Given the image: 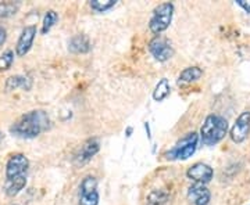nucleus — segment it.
Masks as SVG:
<instances>
[{
  "label": "nucleus",
  "instance_id": "b1692460",
  "mask_svg": "<svg viewBox=\"0 0 250 205\" xmlns=\"http://www.w3.org/2000/svg\"><path fill=\"white\" fill-rule=\"evenodd\" d=\"M6 37H7V32H6V29H4L3 27H0V47L4 45Z\"/></svg>",
  "mask_w": 250,
  "mask_h": 205
},
{
  "label": "nucleus",
  "instance_id": "aec40b11",
  "mask_svg": "<svg viewBox=\"0 0 250 205\" xmlns=\"http://www.w3.org/2000/svg\"><path fill=\"white\" fill-rule=\"evenodd\" d=\"M57 19H59V16H57L56 11L49 10V11L46 13L45 18H43V22H42V34H43V35L47 34V32L54 27V24L57 22Z\"/></svg>",
  "mask_w": 250,
  "mask_h": 205
},
{
  "label": "nucleus",
  "instance_id": "9b49d317",
  "mask_svg": "<svg viewBox=\"0 0 250 205\" xmlns=\"http://www.w3.org/2000/svg\"><path fill=\"white\" fill-rule=\"evenodd\" d=\"M188 198L195 205H208L211 194L205 185H192L188 188Z\"/></svg>",
  "mask_w": 250,
  "mask_h": 205
},
{
  "label": "nucleus",
  "instance_id": "393cba45",
  "mask_svg": "<svg viewBox=\"0 0 250 205\" xmlns=\"http://www.w3.org/2000/svg\"><path fill=\"white\" fill-rule=\"evenodd\" d=\"M0 139H1V133H0Z\"/></svg>",
  "mask_w": 250,
  "mask_h": 205
},
{
  "label": "nucleus",
  "instance_id": "f3484780",
  "mask_svg": "<svg viewBox=\"0 0 250 205\" xmlns=\"http://www.w3.org/2000/svg\"><path fill=\"white\" fill-rule=\"evenodd\" d=\"M168 200V193L166 190H153L147 197L146 205H166Z\"/></svg>",
  "mask_w": 250,
  "mask_h": 205
},
{
  "label": "nucleus",
  "instance_id": "5701e85b",
  "mask_svg": "<svg viewBox=\"0 0 250 205\" xmlns=\"http://www.w3.org/2000/svg\"><path fill=\"white\" fill-rule=\"evenodd\" d=\"M238 6H241L242 9L245 10L248 14L250 13V0H236Z\"/></svg>",
  "mask_w": 250,
  "mask_h": 205
},
{
  "label": "nucleus",
  "instance_id": "a878e982",
  "mask_svg": "<svg viewBox=\"0 0 250 205\" xmlns=\"http://www.w3.org/2000/svg\"><path fill=\"white\" fill-rule=\"evenodd\" d=\"M14 205H17V204H14Z\"/></svg>",
  "mask_w": 250,
  "mask_h": 205
},
{
  "label": "nucleus",
  "instance_id": "2eb2a0df",
  "mask_svg": "<svg viewBox=\"0 0 250 205\" xmlns=\"http://www.w3.org/2000/svg\"><path fill=\"white\" fill-rule=\"evenodd\" d=\"M170 82H168L167 78H163V79L156 85L154 90H153V100H154V101H164L166 98L170 96Z\"/></svg>",
  "mask_w": 250,
  "mask_h": 205
},
{
  "label": "nucleus",
  "instance_id": "39448f33",
  "mask_svg": "<svg viewBox=\"0 0 250 205\" xmlns=\"http://www.w3.org/2000/svg\"><path fill=\"white\" fill-rule=\"evenodd\" d=\"M149 52L157 61L164 63L174 56V47L167 37L157 35L149 42Z\"/></svg>",
  "mask_w": 250,
  "mask_h": 205
},
{
  "label": "nucleus",
  "instance_id": "ddd939ff",
  "mask_svg": "<svg viewBox=\"0 0 250 205\" xmlns=\"http://www.w3.org/2000/svg\"><path fill=\"white\" fill-rule=\"evenodd\" d=\"M68 50L72 53H88L90 50L89 39L85 35H75L70 39Z\"/></svg>",
  "mask_w": 250,
  "mask_h": 205
},
{
  "label": "nucleus",
  "instance_id": "4be33fe9",
  "mask_svg": "<svg viewBox=\"0 0 250 205\" xmlns=\"http://www.w3.org/2000/svg\"><path fill=\"white\" fill-rule=\"evenodd\" d=\"M18 6L14 3H0V17H10L16 14Z\"/></svg>",
  "mask_w": 250,
  "mask_h": 205
},
{
  "label": "nucleus",
  "instance_id": "1a4fd4ad",
  "mask_svg": "<svg viewBox=\"0 0 250 205\" xmlns=\"http://www.w3.org/2000/svg\"><path fill=\"white\" fill-rule=\"evenodd\" d=\"M213 168L207 164H203V162H197L195 165H192L189 169L187 170V176L190 180L196 182L199 185H206L208 183L211 179H213Z\"/></svg>",
  "mask_w": 250,
  "mask_h": 205
},
{
  "label": "nucleus",
  "instance_id": "9d476101",
  "mask_svg": "<svg viewBox=\"0 0 250 205\" xmlns=\"http://www.w3.org/2000/svg\"><path fill=\"white\" fill-rule=\"evenodd\" d=\"M36 35V27L35 25H29L22 29L21 35L18 37L17 46H16V53L18 57H22L29 52L31 46L34 43V39Z\"/></svg>",
  "mask_w": 250,
  "mask_h": 205
},
{
  "label": "nucleus",
  "instance_id": "20e7f679",
  "mask_svg": "<svg viewBox=\"0 0 250 205\" xmlns=\"http://www.w3.org/2000/svg\"><path fill=\"white\" fill-rule=\"evenodd\" d=\"M174 16V4L172 3H161L153 10L152 18L149 21V28L153 34L160 35L166 29H168Z\"/></svg>",
  "mask_w": 250,
  "mask_h": 205
},
{
  "label": "nucleus",
  "instance_id": "f8f14e48",
  "mask_svg": "<svg viewBox=\"0 0 250 205\" xmlns=\"http://www.w3.org/2000/svg\"><path fill=\"white\" fill-rule=\"evenodd\" d=\"M100 150V143H99L98 139H89V140H86V142L82 144V147H81L80 152H78V155H77V162L78 164H86L88 161H90Z\"/></svg>",
  "mask_w": 250,
  "mask_h": 205
},
{
  "label": "nucleus",
  "instance_id": "412c9836",
  "mask_svg": "<svg viewBox=\"0 0 250 205\" xmlns=\"http://www.w3.org/2000/svg\"><path fill=\"white\" fill-rule=\"evenodd\" d=\"M13 61H14V53L11 50H6L4 53L0 56V71L9 70Z\"/></svg>",
  "mask_w": 250,
  "mask_h": 205
},
{
  "label": "nucleus",
  "instance_id": "f03ea898",
  "mask_svg": "<svg viewBox=\"0 0 250 205\" xmlns=\"http://www.w3.org/2000/svg\"><path fill=\"white\" fill-rule=\"evenodd\" d=\"M228 132V122L221 115H208L200 128L202 143L206 146H214L225 137Z\"/></svg>",
  "mask_w": 250,
  "mask_h": 205
},
{
  "label": "nucleus",
  "instance_id": "7ed1b4c3",
  "mask_svg": "<svg viewBox=\"0 0 250 205\" xmlns=\"http://www.w3.org/2000/svg\"><path fill=\"white\" fill-rule=\"evenodd\" d=\"M197 142H199V136L196 132L187 133L175 143V146L166 154V157L171 161L188 160L193 155V152L196 151Z\"/></svg>",
  "mask_w": 250,
  "mask_h": 205
},
{
  "label": "nucleus",
  "instance_id": "0eeeda50",
  "mask_svg": "<svg viewBox=\"0 0 250 205\" xmlns=\"http://www.w3.org/2000/svg\"><path fill=\"white\" fill-rule=\"evenodd\" d=\"M250 132V111H243L236 118L232 129H231V139L233 143H242L246 140Z\"/></svg>",
  "mask_w": 250,
  "mask_h": 205
},
{
  "label": "nucleus",
  "instance_id": "f257e3e1",
  "mask_svg": "<svg viewBox=\"0 0 250 205\" xmlns=\"http://www.w3.org/2000/svg\"><path fill=\"white\" fill-rule=\"evenodd\" d=\"M49 124L50 121L45 111H29L10 128V132L22 139H34L45 132L49 128Z\"/></svg>",
  "mask_w": 250,
  "mask_h": 205
},
{
  "label": "nucleus",
  "instance_id": "4468645a",
  "mask_svg": "<svg viewBox=\"0 0 250 205\" xmlns=\"http://www.w3.org/2000/svg\"><path fill=\"white\" fill-rule=\"evenodd\" d=\"M27 185V178L25 176H18V178L9 179L4 183V191L9 197L17 196L18 193L25 187Z\"/></svg>",
  "mask_w": 250,
  "mask_h": 205
},
{
  "label": "nucleus",
  "instance_id": "dca6fc26",
  "mask_svg": "<svg viewBox=\"0 0 250 205\" xmlns=\"http://www.w3.org/2000/svg\"><path fill=\"white\" fill-rule=\"evenodd\" d=\"M202 75L203 71L199 67H188L179 74V82H185V83L196 82L202 78Z\"/></svg>",
  "mask_w": 250,
  "mask_h": 205
},
{
  "label": "nucleus",
  "instance_id": "423d86ee",
  "mask_svg": "<svg viewBox=\"0 0 250 205\" xmlns=\"http://www.w3.org/2000/svg\"><path fill=\"white\" fill-rule=\"evenodd\" d=\"M80 191V205H98L99 191L98 180L95 176L88 175L81 182Z\"/></svg>",
  "mask_w": 250,
  "mask_h": 205
},
{
  "label": "nucleus",
  "instance_id": "6e6552de",
  "mask_svg": "<svg viewBox=\"0 0 250 205\" xmlns=\"http://www.w3.org/2000/svg\"><path fill=\"white\" fill-rule=\"evenodd\" d=\"M29 167V161L24 154H14L6 165V179H14L24 176Z\"/></svg>",
  "mask_w": 250,
  "mask_h": 205
},
{
  "label": "nucleus",
  "instance_id": "a211bd4d",
  "mask_svg": "<svg viewBox=\"0 0 250 205\" xmlns=\"http://www.w3.org/2000/svg\"><path fill=\"white\" fill-rule=\"evenodd\" d=\"M117 4V0H92L89 3L90 9L98 13H106L107 10L113 9Z\"/></svg>",
  "mask_w": 250,
  "mask_h": 205
},
{
  "label": "nucleus",
  "instance_id": "6ab92c4d",
  "mask_svg": "<svg viewBox=\"0 0 250 205\" xmlns=\"http://www.w3.org/2000/svg\"><path fill=\"white\" fill-rule=\"evenodd\" d=\"M28 78L25 76H21V75H16V76H11L7 79V83H6V89L7 90H14L17 88H24V89H29L31 86L27 85Z\"/></svg>",
  "mask_w": 250,
  "mask_h": 205
}]
</instances>
